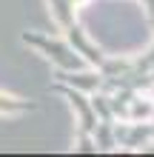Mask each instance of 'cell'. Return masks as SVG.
Returning <instances> with one entry per match:
<instances>
[{
  "mask_svg": "<svg viewBox=\"0 0 154 157\" xmlns=\"http://www.w3.org/2000/svg\"><path fill=\"white\" fill-rule=\"evenodd\" d=\"M29 109H34L29 100L23 97H14V94H6V91H0V114H23L29 112Z\"/></svg>",
  "mask_w": 154,
  "mask_h": 157,
  "instance_id": "obj_1",
  "label": "cell"
}]
</instances>
